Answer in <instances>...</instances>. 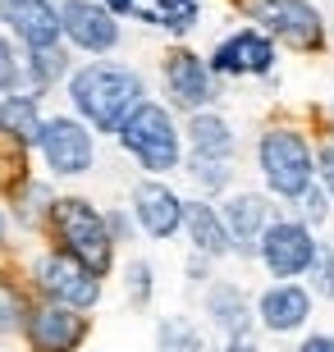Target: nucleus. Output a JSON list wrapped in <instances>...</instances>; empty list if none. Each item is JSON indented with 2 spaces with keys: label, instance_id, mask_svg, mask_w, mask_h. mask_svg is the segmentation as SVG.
Masks as SVG:
<instances>
[{
  "label": "nucleus",
  "instance_id": "f257e3e1",
  "mask_svg": "<svg viewBox=\"0 0 334 352\" xmlns=\"http://www.w3.org/2000/svg\"><path fill=\"white\" fill-rule=\"evenodd\" d=\"M147 96L142 87V74L124 65H105V60H92L78 74H69V101L83 119H87L96 133H119L124 119L133 115Z\"/></svg>",
  "mask_w": 334,
  "mask_h": 352
},
{
  "label": "nucleus",
  "instance_id": "f03ea898",
  "mask_svg": "<svg viewBox=\"0 0 334 352\" xmlns=\"http://www.w3.org/2000/svg\"><path fill=\"white\" fill-rule=\"evenodd\" d=\"M51 224H55L65 252L78 265H87L96 279L110 270V261H115V234H110L105 215L92 206V201H83V197H60V201H51Z\"/></svg>",
  "mask_w": 334,
  "mask_h": 352
},
{
  "label": "nucleus",
  "instance_id": "7ed1b4c3",
  "mask_svg": "<svg viewBox=\"0 0 334 352\" xmlns=\"http://www.w3.org/2000/svg\"><path fill=\"white\" fill-rule=\"evenodd\" d=\"M257 165L266 174V188L275 197H302L316 179V156H311V146L302 133L293 129H270L261 133L257 142Z\"/></svg>",
  "mask_w": 334,
  "mask_h": 352
},
{
  "label": "nucleus",
  "instance_id": "20e7f679",
  "mask_svg": "<svg viewBox=\"0 0 334 352\" xmlns=\"http://www.w3.org/2000/svg\"><path fill=\"white\" fill-rule=\"evenodd\" d=\"M119 146L138 160L142 170L152 174H165L179 165V129H174V119H169L165 105L156 101H142L129 119H124V129L115 133Z\"/></svg>",
  "mask_w": 334,
  "mask_h": 352
},
{
  "label": "nucleus",
  "instance_id": "39448f33",
  "mask_svg": "<svg viewBox=\"0 0 334 352\" xmlns=\"http://www.w3.org/2000/svg\"><path fill=\"white\" fill-rule=\"evenodd\" d=\"M238 10L261 23L257 32L275 41H289L293 51H316L325 41V23L311 0H238Z\"/></svg>",
  "mask_w": 334,
  "mask_h": 352
},
{
  "label": "nucleus",
  "instance_id": "423d86ee",
  "mask_svg": "<svg viewBox=\"0 0 334 352\" xmlns=\"http://www.w3.org/2000/svg\"><path fill=\"white\" fill-rule=\"evenodd\" d=\"M37 146H41V160H46V170L60 174V179L87 174V170H92V160H96V138L87 133V124H78V119H69V115L41 119Z\"/></svg>",
  "mask_w": 334,
  "mask_h": 352
},
{
  "label": "nucleus",
  "instance_id": "0eeeda50",
  "mask_svg": "<svg viewBox=\"0 0 334 352\" xmlns=\"http://www.w3.org/2000/svg\"><path fill=\"white\" fill-rule=\"evenodd\" d=\"M32 279H37V288L51 302L74 307V311H87V307L101 302V279H96L87 265H78L69 252H46V256H37Z\"/></svg>",
  "mask_w": 334,
  "mask_h": 352
},
{
  "label": "nucleus",
  "instance_id": "6e6552de",
  "mask_svg": "<svg viewBox=\"0 0 334 352\" xmlns=\"http://www.w3.org/2000/svg\"><path fill=\"white\" fill-rule=\"evenodd\" d=\"M316 238L302 220H275L266 224V234L257 238V256L275 279H298V274H307L311 256H316Z\"/></svg>",
  "mask_w": 334,
  "mask_h": 352
},
{
  "label": "nucleus",
  "instance_id": "1a4fd4ad",
  "mask_svg": "<svg viewBox=\"0 0 334 352\" xmlns=\"http://www.w3.org/2000/svg\"><path fill=\"white\" fill-rule=\"evenodd\" d=\"M23 334L32 352H78V343L87 339V316L60 307V302H46L23 316Z\"/></svg>",
  "mask_w": 334,
  "mask_h": 352
},
{
  "label": "nucleus",
  "instance_id": "9d476101",
  "mask_svg": "<svg viewBox=\"0 0 334 352\" xmlns=\"http://www.w3.org/2000/svg\"><path fill=\"white\" fill-rule=\"evenodd\" d=\"M60 37H69L78 51L105 55L119 46V23H115V14L101 10L96 0H65V10H60Z\"/></svg>",
  "mask_w": 334,
  "mask_h": 352
},
{
  "label": "nucleus",
  "instance_id": "9b49d317",
  "mask_svg": "<svg viewBox=\"0 0 334 352\" xmlns=\"http://www.w3.org/2000/svg\"><path fill=\"white\" fill-rule=\"evenodd\" d=\"M165 91L169 101L179 105V110H206V105L216 101V74H211V65H206L202 55L193 51H169L165 55Z\"/></svg>",
  "mask_w": 334,
  "mask_h": 352
},
{
  "label": "nucleus",
  "instance_id": "f8f14e48",
  "mask_svg": "<svg viewBox=\"0 0 334 352\" xmlns=\"http://www.w3.org/2000/svg\"><path fill=\"white\" fill-rule=\"evenodd\" d=\"M133 215H138L142 234H152V238H174L183 229V201L160 179H142L133 188Z\"/></svg>",
  "mask_w": 334,
  "mask_h": 352
},
{
  "label": "nucleus",
  "instance_id": "ddd939ff",
  "mask_svg": "<svg viewBox=\"0 0 334 352\" xmlns=\"http://www.w3.org/2000/svg\"><path fill=\"white\" fill-rule=\"evenodd\" d=\"M270 65H275V46L257 28L225 37L211 55V74H270Z\"/></svg>",
  "mask_w": 334,
  "mask_h": 352
},
{
  "label": "nucleus",
  "instance_id": "4468645a",
  "mask_svg": "<svg viewBox=\"0 0 334 352\" xmlns=\"http://www.w3.org/2000/svg\"><path fill=\"white\" fill-rule=\"evenodd\" d=\"M5 19L28 51L60 46V10L51 0H5Z\"/></svg>",
  "mask_w": 334,
  "mask_h": 352
},
{
  "label": "nucleus",
  "instance_id": "2eb2a0df",
  "mask_svg": "<svg viewBox=\"0 0 334 352\" xmlns=\"http://www.w3.org/2000/svg\"><path fill=\"white\" fill-rule=\"evenodd\" d=\"M257 316H261V325H266L270 334H293V329L307 325L311 293L302 284H275V288H266V293H261Z\"/></svg>",
  "mask_w": 334,
  "mask_h": 352
},
{
  "label": "nucleus",
  "instance_id": "dca6fc26",
  "mask_svg": "<svg viewBox=\"0 0 334 352\" xmlns=\"http://www.w3.org/2000/svg\"><path fill=\"white\" fill-rule=\"evenodd\" d=\"M220 220L229 229L233 252H257V238L266 234V224H270V206H266V197H257V192H238L225 201Z\"/></svg>",
  "mask_w": 334,
  "mask_h": 352
},
{
  "label": "nucleus",
  "instance_id": "f3484780",
  "mask_svg": "<svg viewBox=\"0 0 334 352\" xmlns=\"http://www.w3.org/2000/svg\"><path fill=\"white\" fill-rule=\"evenodd\" d=\"M183 229H188V243L202 252L206 261H216V256H229L233 243H229V229L220 220L216 206H206V201H183Z\"/></svg>",
  "mask_w": 334,
  "mask_h": 352
},
{
  "label": "nucleus",
  "instance_id": "a211bd4d",
  "mask_svg": "<svg viewBox=\"0 0 334 352\" xmlns=\"http://www.w3.org/2000/svg\"><path fill=\"white\" fill-rule=\"evenodd\" d=\"M206 316H211V325L225 329L229 339L252 329V307H247L243 288H238V284H225V279L206 288Z\"/></svg>",
  "mask_w": 334,
  "mask_h": 352
},
{
  "label": "nucleus",
  "instance_id": "6ab92c4d",
  "mask_svg": "<svg viewBox=\"0 0 334 352\" xmlns=\"http://www.w3.org/2000/svg\"><path fill=\"white\" fill-rule=\"evenodd\" d=\"M37 133H41L37 96H28V91H5V101H0V138L28 146V142H37Z\"/></svg>",
  "mask_w": 334,
  "mask_h": 352
},
{
  "label": "nucleus",
  "instance_id": "aec40b11",
  "mask_svg": "<svg viewBox=\"0 0 334 352\" xmlns=\"http://www.w3.org/2000/svg\"><path fill=\"white\" fill-rule=\"evenodd\" d=\"M188 142H193V156H211V160L233 156V129L211 110H197L188 119Z\"/></svg>",
  "mask_w": 334,
  "mask_h": 352
},
{
  "label": "nucleus",
  "instance_id": "412c9836",
  "mask_svg": "<svg viewBox=\"0 0 334 352\" xmlns=\"http://www.w3.org/2000/svg\"><path fill=\"white\" fill-rule=\"evenodd\" d=\"M156 348L160 352H206V343L188 316H165L160 329H156Z\"/></svg>",
  "mask_w": 334,
  "mask_h": 352
},
{
  "label": "nucleus",
  "instance_id": "4be33fe9",
  "mask_svg": "<svg viewBox=\"0 0 334 352\" xmlns=\"http://www.w3.org/2000/svg\"><path fill=\"white\" fill-rule=\"evenodd\" d=\"M202 14V0H156V10H142V19L169 32H188Z\"/></svg>",
  "mask_w": 334,
  "mask_h": 352
},
{
  "label": "nucleus",
  "instance_id": "5701e85b",
  "mask_svg": "<svg viewBox=\"0 0 334 352\" xmlns=\"http://www.w3.org/2000/svg\"><path fill=\"white\" fill-rule=\"evenodd\" d=\"M28 74H32V82H37L41 91L51 87V82H60L69 74V55L60 51V46H46V51H32L28 55Z\"/></svg>",
  "mask_w": 334,
  "mask_h": 352
},
{
  "label": "nucleus",
  "instance_id": "b1692460",
  "mask_svg": "<svg viewBox=\"0 0 334 352\" xmlns=\"http://www.w3.org/2000/svg\"><path fill=\"white\" fill-rule=\"evenodd\" d=\"M188 174H193L197 183H202L206 192H220L225 183H229V160H211V156H193L188 160Z\"/></svg>",
  "mask_w": 334,
  "mask_h": 352
},
{
  "label": "nucleus",
  "instance_id": "393cba45",
  "mask_svg": "<svg viewBox=\"0 0 334 352\" xmlns=\"http://www.w3.org/2000/svg\"><path fill=\"white\" fill-rule=\"evenodd\" d=\"M307 274H311V293L316 298H334V252L330 248H316Z\"/></svg>",
  "mask_w": 334,
  "mask_h": 352
},
{
  "label": "nucleus",
  "instance_id": "a878e982",
  "mask_svg": "<svg viewBox=\"0 0 334 352\" xmlns=\"http://www.w3.org/2000/svg\"><path fill=\"white\" fill-rule=\"evenodd\" d=\"M129 302L133 307H147L152 302V261H129Z\"/></svg>",
  "mask_w": 334,
  "mask_h": 352
},
{
  "label": "nucleus",
  "instance_id": "bb28decb",
  "mask_svg": "<svg viewBox=\"0 0 334 352\" xmlns=\"http://www.w3.org/2000/svg\"><path fill=\"white\" fill-rule=\"evenodd\" d=\"M23 316H28V311H23V302H19V293L0 284V329H14Z\"/></svg>",
  "mask_w": 334,
  "mask_h": 352
},
{
  "label": "nucleus",
  "instance_id": "cd10ccee",
  "mask_svg": "<svg viewBox=\"0 0 334 352\" xmlns=\"http://www.w3.org/2000/svg\"><path fill=\"white\" fill-rule=\"evenodd\" d=\"M298 201H302V215H307V224H321L325 215H330V206H325V188H316V183H311V188L298 197Z\"/></svg>",
  "mask_w": 334,
  "mask_h": 352
},
{
  "label": "nucleus",
  "instance_id": "c85d7f7f",
  "mask_svg": "<svg viewBox=\"0 0 334 352\" xmlns=\"http://www.w3.org/2000/svg\"><path fill=\"white\" fill-rule=\"evenodd\" d=\"M19 87V60H14V46L0 37V91Z\"/></svg>",
  "mask_w": 334,
  "mask_h": 352
},
{
  "label": "nucleus",
  "instance_id": "c756f323",
  "mask_svg": "<svg viewBox=\"0 0 334 352\" xmlns=\"http://www.w3.org/2000/svg\"><path fill=\"white\" fill-rule=\"evenodd\" d=\"M316 174H321V188H325V197L334 201V146H325L321 156H316Z\"/></svg>",
  "mask_w": 334,
  "mask_h": 352
},
{
  "label": "nucleus",
  "instance_id": "7c9ffc66",
  "mask_svg": "<svg viewBox=\"0 0 334 352\" xmlns=\"http://www.w3.org/2000/svg\"><path fill=\"white\" fill-rule=\"evenodd\" d=\"M298 352H334V334H311L298 343Z\"/></svg>",
  "mask_w": 334,
  "mask_h": 352
},
{
  "label": "nucleus",
  "instance_id": "2f4dec72",
  "mask_svg": "<svg viewBox=\"0 0 334 352\" xmlns=\"http://www.w3.org/2000/svg\"><path fill=\"white\" fill-rule=\"evenodd\" d=\"M101 10H110V14H133L138 10V0H96Z\"/></svg>",
  "mask_w": 334,
  "mask_h": 352
},
{
  "label": "nucleus",
  "instance_id": "473e14b6",
  "mask_svg": "<svg viewBox=\"0 0 334 352\" xmlns=\"http://www.w3.org/2000/svg\"><path fill=\"white\" fill-rule=\"evenodd\" d=\"M225 352H257V343L247 339V334H233V339H229V348H225Z\"/></svg>",
  "mask_w": 334,
  "mask_h": 352
},
{
  "label": "nucleus",
  "instance_id": "72a5a7b5",
  "mask_svg": "<svg viewBox=\"0 0 334 352\" xmlns=\"http://www.w3.org/2000/svg\"><path fill=\"white\" fill-rule=\"evenodd\" d=\"M0 234H5V215H0Z\"/></svg>",
  "mask_w": 334,
  "mask_h": 352
}]
</instances>
